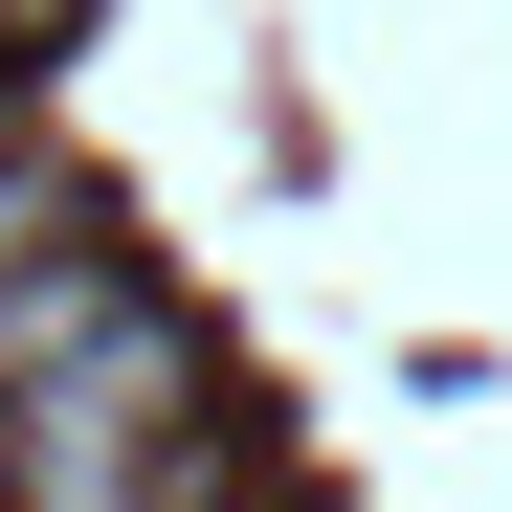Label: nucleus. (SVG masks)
I'll list each match as a JSON object with an SVG mask.
<instances>
[{
  "label": "nucleus",
  "instance_id": "nucleus-5",
  "mask_svg": "<svg viewBox=\"0 0 512 512\" xmlns=\"http://www.w3.org/2000/svg\"><path fill=\"white\" fill-rule=\"evenodd\" d=\"M201 512H290V490H201Z\"/></svg>",
  "mask_w": 512,
  "mask_h": 512
},
{
  "label": "nucleus",
  "instance_id": "nucleus-6",
  "mask_svg": "<svg viewBox=\"0 0 512 512\" xmlns=\"http://www.w3.org/2000/svg\"><path fill=\"white\" fill-rule=\"evenodd\" d=\"M0 67H23V45H0Z\"/></svg>",
  "mask_w": 512,
  "mask_h": 512
},
{
  "label": "nucleus",
  "instance_id": "nucleus-3",
  "mask_svg": "<svg viewBox=\"0 0 512 512\" xmlns=\"http://www.w3.org/2000/svg\"><path fill=\"white\" fill-rule=\"evenodd\" d=\"M67 223H90V179H67L45 134H0V268H23V245H67Z\"/></svg>",
  "mask_w": 512,
  "mask_h": 512
},
{
  "label": "nucleus",
  "instance_id": "nucleus-2",
  "mask_svg": "<svg viewBox=\"0 0 512 512\" xmlns=\"http://www.w3.org/2000/svg\"><path fill=\"white\" fill-rule=\"evenodd\" d=\"M112 312H134V245H112V223H67V245H23V268H0V401H23L45 357H90Z\"/></svg>",
  "mask_w": 512,
  "mask_h": 512
},
{
  "label": "nucleus",
  "instance_id": "nucleus-1",
  "mask_svg": "<svg viewBox=\"0 0 512 512\" xmlns=\"http://www.w3.org/2000/svg\"><path fill=\"white\" fill-rule=\"evenodd\" d=\"M201 490H223V357L156 290L0 401V512H201Z\"/></svg>",
  "mask_w": 512,
  "mask_h": 512
},
{
  "label": "nucleus",
  "instance_id": "nucleus-4",
  "mask_svg": "<svg viewBox=\"0 0 512 512\" xmlns=\"http://www.w3.org/2000/svg\"><path fill=\"white\" fill-rule=\"evenodd\" d=\"M67 23H90V0H0V45H67Z\"/></svg>",
  "mask_w": 512,
  "mask_h": 512
}]
</instances>
